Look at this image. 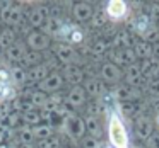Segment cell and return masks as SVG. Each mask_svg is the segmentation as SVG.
Here are the masks:
<instances>
[{"label": "cell", "mask_w": 159, "mask_h": 148, "mask_svg": "<svg viewBox=\"0 0 159 148\" xmlns=\"http://www.w3.org/2000/svg\"><path fill=\"white\" fill-rule=\"evenodd\" d=\"M134 133H135V136H137V140L147 143V140L152 136V133H154V119L147 117L145 114L135 117L134 119Z\"/></svg>", "instance_id": "52a82bcc"}, {"label": "cell", "mask_w": 159, "mask_h": 148, "mask_svg": "<svg viewBox=\"0 0 159 148\" xmlns=\"http://www.w3.org/2000/svg\"><path fill=\"white\" fill-rule=\"evenodd\" d=\"M86 121V131L89 136L96 138V140L101 141V136H103V123H101L99 116H86L84 117Z\"/></svg>", "instance_id": "603a6c76"}, {"label": "cell", "mask_w": 159, "mask_h": 148, "mask_svg": "<svg viewBox=\"0 0 159 148\" xmlns=\"http://www.w3.org/2000/svg\"><path fill=\"white\" fill-rule=\"evenodd\" d=\"M115 99H116L118 104H127V102H135L142 97V90L139 87H130L127 83L123 85H118L116 89L113 90Z\"/></svg>", "instance_id": "8fae6325"}, {"label": "cell", "mask_w": 159, "mask_h": 148, "mask_svg": "<svg viewBox=\"0 0 159 148\" xmlns=\"http://www.w3.org/2000/svg\"><path fill=\"white\" fill-rule=\"evenodd\" d=\"M154 126L159 131V106H157V111H156V116H154Z\"/></svg>", "instance_id": "f6af8a7d"}, {"label": "cell", "mask_w": 159, "mask_h": 148, "mask_svg": "<svg viewBox=\"0 0 159 148\" xmlns=\"http://www.w3.org/2000/svg\"><path fill=\"white\" fill-rule=\"evenodd\" d=\"M99 78L103 80L104 83L115 85V83H118L123 78V72H121V68L118 65H115V63L104 61V63H101V66H99Z\"/></svg>", "instance_id": "30bf717a"}, {"label": "cell", "mask_w": 159, "mask_h": 148, "mask_svg": "<svg viewBox=\"0 0 159 148\" xmlns=\"http://www.w3.org/2000/svg\"><path fill=\"white\" fill-rule=\"evenodd\" d=\"M70 14H72L74 21L82 24V22H89L91 19H93L94 9H93V5L87 4V2H77V4H74Z\"/></svg>", "instance_id": "2e32d148"}, {"label": "cell", "mask_w": 159, "mask_h": 148, "mask_svg": "<svg viewBox=\"0 0 159 148\" xmlns=\"http://www.w3.org/2000/svg\"><path fill=\"white\" fill-rule=\"evenodd\" d=\"M28 24L31 27H43L46 19L50 17V5L46 4H36L29 12H26Z\"/></svg>", "instance_id": "9c48e42d"}, {"label": "cell", "mask_w": 159, "mask_h": 148, "mask_svg": "<svg viewBox=\"0 0 159 148\" xmlns=\"http://www.w3.org/2000/svg\"><path fill=\"white\" fill-rule=\"evenodd\" d=\"M111 43H113L115 49H127V48H132L135 41H134V38H132L130 31H118L116 34L113 36Z\"/></svg>", "instance_id": "484cf974"}, {"label": "cell", "mask_w": 159, "mask_h": 148, "mask_svg": "<svg viewBox=\"0 0 159 148\" xmlns=\"http://www.w3.org/2000/svg\"><path fill=\"white\" fill-rule=\"evenodd\" d=\"M55 39L62 41V44H69V46H82L86 41V32L80 27L77 22H70L65 21L60 29V34Z\"/></svg>", "instance_id": "7a4b0ae2"}, {"label": "cell", "mask_w": 159, "mask_h": 148, "mask_svg": "<svg viewBox=\"0 0 159 148\" xmlns=\"http://www.w3.org/2000/svg\"><path fill=\"white\" fill-rule=\"evenodd\" d=\"M103 11H104V14H106L110 22H123L132 14L130 4H127L123 0H110V2L104 4Z\"/></svg>", "instance_id": "277c9868"}, {"label": "cell", "mask_w": 159, "mask_h": 148, "mask_svg": "<svg viewBox=\"0 0 159 148\" xmlns=\"http://www.w3.org/2000/svg\"><path fill=\"white\" fill-rule=\"evenodd\" d=\"M16 138H17L19 145H34L36 138L34 133H33V128L31 126H19L16 129Z\"/></svg>", "instance_id": "f546056e"}, {"label": "cell", "mask_w": 159, "mask_h": 148, "mask_svg": "<svg viewBox=\"0 0 159 148\" xmlns=\"http://www.w3.org/2000/svg\"><path fill=\"white\" fill-rule=\"evenodd\" d=\"M63 22H65V19H60V17H48L45 22V26H43V32H45L48 38H57V36L60 34V29H62Z\"/></svg>", "instance_id": "83f0119b"}, {"label": "cell", "mask_w": 159, "mask_h": 148, "mask_svg": "<svg viewBox=\"0 0 159 148\" xmlns=\"http://www.w3.org/2000/svg\"><path fill=\"white\" fill-rule=\"evenodd\" d=\"M24 43L28 46V49L31 51H38V53H43L50 48L52 44V39L45 34L43 31H31L28 36L24 38Z\"/></svg>", "instance_id": "8992f818"}, {"label": "cell", "mask_w": 159, "mask_h": 148, "mask_svg": "<svg viewBox=\"0 0 159 148\" xmlns=\"http://www.w3.org/2000/svg\"><path fill=\"white\" fill-rule=\"evenodd\" d=\"M154 26L156 24L152 22V19L149 17V14H145V12H135L130 17V29L134 32H137L139 36H144L145 32L151 27H154Z\"/></svg>", "instance_id": "4fadbf2b"}, {"label": "cell", "mask_w": 159, "mask_h": 148, "mask_svg": "<svg viewBox=\"0 0 159 148\" xmlns=\"http://www.w3.org/2000/svg\"><path fill=\"white\" fill-rule=\"evenodd\" d=\"M0 60H2V53H0Z\"/></svg>", "instance_id": "816d5d0a"}, {"label": "cell", "mask_w": 159, "mask_h": 148, "mask_svg": "<svg viewBox=\"0 0 159 148\" xmlns=\"http://www.w3.org/2000/svg\"><path fill=\"white\" fill-rule=\"evenodd\" d=\"M55 58L60 61V65L67 66V65H77V60H79V51H77L74 46L69 44H57L55 48Z\"/></svg>", "instance_id": "7c38bea8"}, {"label": "cell", "mask_w": 159, "mask_h": 148, "mask_svg": "<svg viewBox=\"0 0 159 148\" xmlns=\"http://www.w3.org/2000/svg\"><path fill=\"white\" fill-rule=\"evenodd\" d=\"M17 92H16V87L12 83H5L0 82V106H4L7 102H12L14 99H17Z\"/></svg>", "instance_id": "1f68e13d"}, {"label": "cell", "mask_w": 159, "mask_h": 148, "mask_svg": "<svg viewBox=\"0 0 159 148\" xmlns=\"http://www.w3.org/2000/svg\"><path fill=\"white\" fill-rule=\"evenodd\" d=\"M154 56H156V58H159V43L154 46Z\"/></svg>", "instance_id": "7dc6e473"}, {"label": "cell", "mask_w": 159, "mask_h": 148, "mask_svg": "<svg viewBox=\"0 0 159 148\" xmlns=\"http://www.w3.org/2000/svg\"><path fill=\"white\" fill-rule=\"evenodd\" d=\"M145 90L151 97L154 99H159V78H154V80H149L147 85H145Z\"/></svg>", "instance_id": "f35d334b"}, {"label": "cell", "mask_w": 159, "mask_h": 148, "mask_svg": "<svg viewBox=\"0 0 159 148\" xmlns=\"http://www.w3.org/2000/svg\"><path fill=\"white\" fill-rule=\"evenodd\" d=\"M140 63V68H142V73H144V78L147 80H154V78H159V58L152 56L149 60H144V61H139Z\"/></svg>", "instance_id": "7402d4cb"}, {"label": "cell", "mask_w": 159, "mask_h": 148, "mask_svg": "<svg viewBox=\"0 0 159 148\" xmlns=\"http://www.w3.org/2000/svg\"><path fill=\"white\" fill-rule=\"evenodd\" d=\"M22 116V121H24L26 126H38V124L43 123V117H41V111L39 109H31V111H26V112L21 114Z\"/></svg>", "instance_id": "d6a6232c"}, {"label": "cell", "mask_w": 159, "mask_h": 148, "mask_svg": "<svg viewBox=\"0 0 159 148\" xmlns=\"http://www.w3.org/2000/svg\"><path fill=\"white\" fill-rule=\"evenodd\" d=\"M24 9L12 2H2L0 4V21L7 27H21L24 24Z\"/></svg>", "instance_id": "3957f363"}, {"label": "cell", "mask_w": 159, "mask_h": 148, "mask_svg": "<svg viewBox=\"0 0 159 148\" xmlns=\"http://www.w3.org/2000/svg\"><path fill=\"white\" fill-rule=\"evenodd\" d=\"M62 133L65 134V136H69L70 140H74V141L82 140V138L87 134V131H86V121H84V117L77 116L75 112H72L69 117H65V121H63Z\"/></svg>", "instance_id": "5b68a950"}, {"label": "cell", "mask_w": 159, "mask_h": 148, "mask_svg": "<svg viewBox=\"0 0 159 148\" xmlns=\"http://www.w3.org/2000/svg\"><path fill=\"white\" fill-rule=\"evenodd\" d=\"M43 61H45V55H43V53H38V51H31V49L28 51V55H26V58H24V65L28 66V68L36 66Z\"/></svg>", "instance_id": "e575fe53"}, {"label": "cell", "mask_w": 159, "mask_h": 148, "mask_svg": "<svg viewBox=\"0 0 159 148\" xmlns=\"http://www.w3.org/2000/svg\"><path fill=\"white\" fill-rule=\"evenodd\" d=\"M5 140H7V131H2V129H0V146L5 143Z\"/></svg>", "instance_id": "ee69618b"}, {"label": "cell", "mask_w": 159, "mask_h": 148, "mask_svg": "<svg viewBox=\"0 0 159 148\" xmlns=\"http://www.w3.org/2000/svg\"><path fill=\"white\" fill-rule=\"evenodd\" d=\"M7 148H21V145H17V143H7Z\"/></svg>", "instance_id": "c3c4849f"}, {"label": "cell", "mask_w": 159, "mask_h": 148, "mask_svg": "<svg viewBox=\"0 0 159 148\" xmlns=\"http://www.w3.org/2000/svg\"><path fill=\"white\" fill-rule=\"evenodd\" d=\"M63 83H65V78H63L62 73L52 72L48 78H45L41 83H38V89L45 94H57V92H60Z\"/></svg>", "instance_id": "5bb4252c"}, {"label": "cell", "mask_w": 159, "mask_h": 148, "mask_svg": "<svg viewBox=\"0 0 159 148\" xmlns=\"http://www.w3.org/2000/svg\"><path fill=\"white\" fill-rule=\"evenodd\" d=\"M22 121L21 112H12V114H0V129L2 131H14L19 128Z\"/></svg>", "instance_id": "cb8c5ba5"}, {"label": "cell", "mask_w": 159, "mask_h": 148, "mask_svg": "<svg viewBox=\"0 0 159 148\" xmlns=\"http://www.w3.org/2000/svg\"><path fill=\"white\" fill-rule=\"evenodd\" d=\"M99 148H115V146H113V145L110 143V141H101Z\"/></svg>", "instance_id": "bcb514c9"}, {"label": "cell", "mask_w": 159, "mask_h": 148, "mask_svg": "<svg viewBox=\"0 0 159 148\" xmlns=\"http://www.w3.org/2000/svg\"><path fill=\"white\" fill-rule=\"evenodd\" d=\"M84 90H86L87 97H91V99H101L103 94L106 92V87H104V82L99 77H91L84 82Z\"/></svg>", "instance_id": "e0dca14e"}, {"label": "cell", "mask_w": 159, "mask_h": 148, "mask_svg": "<svg viewBox=\"0 0 159 148\" xmlns=\"http://www.w3.org/2000/svg\"><path fill=\"white\" fill-rule=\"evenodd\" d=\"M137 148H139V146H137Z\"/></svg>", "instance_id": "db71d44e"}, {"label": "cell", "mask_w": 159, "mask_h": 148, "mask_svg": "<svg viewBox=\"0 0 159 148\" xmlns=\"http://www.w3.org/2000/svg\"><path fill=\"white\" fill-rule=\"evenodd\" d=\"M9 73H11V83L14 87H22L28 83V70H24V66L12 65Z\"/></svg>", "instance_id": "4316f807"}, {"label": "cell", "mask_w": 159, "mask_h": 148, "mask_svg": "<svg viewBox=\"0 0 159 148\" xmlns=\"http://www.w3.org/2000/svg\"><path fill=\"white\" fill-rule=\"evenodd\" d=\"M0 32H2V27H0Z\"/></svg>", "instance_id": "f5cc1de1"}, {"label": "cell", "mask_w": 159, "mask_h": 148, "mask_svg": "<svg viewBox=\"0 0 159 148\" xmlns=\"http://www.w3.org/2000/svg\"><path fill=\"white\" fill-rule=\"evenodd\" d=\"M99 145H101V141L89 136V134H86L82 138V148H99Z\"/></svg>", "instance_id": "ab89813d"}, {"label": "cell", "mask_w": 159, "mask_h": 148, "mask_svg": "<svg viewBox=\"0 0 159 148\" xmlns=\"http://www.w3.org/2000/svg\"><path fill=\"white\" fill-rule=\"evenodd\" d=\"M106 22H108V17L104 14V11H94V15L91 19V26L94 29H103L106 26Z\"/></svg>", "instance_id": "8d00e7d4"}, {"label": "cell", "mask_w": 159, "mask_h": 148, "mask_svg": "<svg viewBox=\"0 0 159 148\" xmlns=\"http://www.w3.org/2000/svg\"><path fill=\"white\" fill-rule=\"evenodd\" d=\"M17 43V34L12 27H4L0 32V49L7 51L11 46H14Z\"/></svg>", "instance_id": "f1b7e54d"}, {"label": "cell", "mask_w": 159, "mask_h": 148, "mask_svg": "<svg viewBox=\"0 0 159 148\" xmlns=\"http://www.w3.org/2000/svg\"><path fill=\"white\" fill-rule=\"evenodd\" d=\"M113 48V43L111 39H106V38H101V39H96V41L91 44V53L94 56H103V55H108Z\"/></svg>", "instance_id": "4dcf8cb0"}, {"label": "cell", "mask_w": 159, "mask_h": 148, "mask_svg": "<svg viewBox=\"0 0 159 148\" xmlns=\"http://www.w3.org/2000/svg\"><path fill=\"white\" fill-rule=\"evenodd\" d=\"M156 29H157V31H159V19H157V21H156Z\"/></svg>", "instance_id": "f907efd6"}, {"label": "cell", "mask_w": 159, "mask_h": 148, "mask_svg": "<svg viewBox=\"0 0 159 148\" xmlns=\"http://www.w3.org/2000/svg\"><path fill=\"white\" fill-rule=\"evenodd\" d=\"M50 70L52 68H50L45 61L39 63V65H36V66L28 68V82L29 83H41L45 78L50 77Z\"/></svg>", "instance_id": "44dd1931"}, {"label": "cell", "mask_w": 159, "mask_h": 148, "mask_svg": "<svg viewBox=\"0 0 159 148\" xmlns=\"http://www.w3.org/2000/svg\"><path fill=\"white\" fill-rule=\"evenodd\" d=\"M149 17L152 19V22H156L159 19V4H151L149 5Z\"/></svg>", "instance_id": "60d3db41"}, {"label": "cell", "mask_w": 159, "mask_h": 148, "mask_svg": "<svg viewBox=\"0 0 159 148\" xmlns=\"http://www.w3.org/2000/svg\"><path fill=\"white\" fill-rule=\"evenodd\" d=\"M145 145H147V148H159V131H154Z\"/></svg>", "instance_id": "b9f144b4"}, {"label": "cell", "mask_w": 159, "mask_h": 148, "mask_svg": "<svg viewBox=\"0 0 159 148\" xmlns=\"http://www.w3.org/2000/svg\"><path fill=\"white\" fill-rule=\"evenodd\" d=\"M65 102H67V106H69L72 111L74 109H79V107H82V106H86L87 94H86V90H84V87L82 85L72 87V89L67 92V95H65Z\"/></svg>", "instance_id": "9a60e30c"}, {"label": "cell", "mask_w": 159, "mask_h": 148, "mask_svg": "<svg viewBox=\"0 0 159 148\" xmlns=\"http://www.w3.org/2000/svg\"><path fill=\"white\" fill-rule=\"evenodd\" d=\"M53 128L50 126V124H46V123H41V124H38V126H34L33 128V133H34V138L38 141H41V140H46V138H50V136H53Z\"/></svg>", "instance_id": "836d02e7"}, {"label": "cell", "mask_w": 159, "mask_h": 148, "mask_svg": "<svg viewBox=\"0 0 159 148\" xmlns=\"http://www.w3.org/2000/svg\"><path fill=\"white\" fill-rule=\"evenodd\" d=\"M63 78L72 87H77L84 82V70L80 68V65H67L63 68Z\"/></svg>", "instance_id": "ffe728a7"}, {"label": "cell", "mask_w": 159, "mask_h": 148, "mask_svg": "<svg viewBox=\"0 0 159 148\" xmlns=\"http://www.w3.org/2000/svg\"><path fill=\"white\" fill-rule=\"evenodd\" d=\"M60 146H62V138L58 134H53V136L36 143V148H60Z\"/></svg>", "instance_id": "d590c367"}, {"label": "cell", "mask_w": 159, "mask_h": 148, "mask_svg": "<svg viewBox=\"0 0 159 148\" xmlns=\"http://www.w3.org/2000/svg\"><path fill=\"white\" fill-rule=\"evenodd\" d=\"M0 82L11 83V73H9L7 68H2V66H0Z\"/></svg>", "instance_id": "7bdbcfd3"}, {"label": "cell", "mask_w": 159, "mask_h": 148, "mask_svg": "<svg viewBox=\"0 0 159 148\" xmlns=\"http://www.w3.org/2000/svg\"><path fill=\"white\" fill-rule=\"evenodd\" d=\"M142 41L149 43V44H152V46L157 44V43H159V31L156 29V26H154V27H151L144 36H142Z\"/></svg>", "instance_id": "74e56055"}, {"label": "cell", "mask_w": 159, "mask_h": 148, "mask_svg": "<svg viewBox=\"0 0 159 148\" xmlns=\"http://www.w3.org/2000/svg\"><path fill=\"white\" fill-rule=\"evenodd\" d=\"M21 148H36L34 145H21Z\"/></svg>", "instance_id": "681fc988"}, {"label": "cell", "mask_w": 159, "mask_h": 148, "mask_svg": "<svg viewBox=\"0 0 159 148\" xmlns=\"http://www.w3.org/2000/svg\"><path fill=\"white\" fill-rule=\"evenodd\" d=\"M106 117V134L108 141L115 148H130V136L125 124V117L121 116L120 109H111L104 112Z\"/></svg>", "instance_id": "6da1fadb"}, {"label": "cell", "mask_w": 159, "mask_h": 148, "mask_svg": "<svg viewBox=\"0 0 159 148\" xmlns=\"http://www.w3.org/2000/svg\"><path fill=\"white\" fill-rule=\"evenodd\" d=\"M110 56V61L118 65L120 68H128V66L135 65L139 61L137 56L134 53V48H127V49H115V51L108 53Z\"/></svg>", "instance_id": "ba28073f"}, {"label": "cell", "mask_w": 159, "mask_h": 148, "mask_svg": "<svg viewBox=\"0 0 159 148\" xmlns=\"http://www.w3.org/2000/svg\"><path fill=\"white\" fill-rule=\"evenodd\" d=\"M123 80H125V83L127 85H130V87H139V85H142V82H144V73H142V68H140V63H135V65H132V66H128L127 70H125V73H123Z\"/></svg>", "instance_id": "d6986e66"}, {"label": "cell", "mask_w": 159, "mask_h": 148, "mask_svg": "<svg viewBox=\"0 0 159 148\" xmlns=\"http://www.w3.org/2000/svg\"><path fill=\"white\" fill-rule=\"evenodd\" d=\"M28 46H26V43L22 41H17L14 46H11V48L5 51V60L11 63H14V65H17V63L24 61L26 55H28Z\"/></svg>", "instance_id": "ac0fdd59"}, {"label": "cell", "mask_w": 159, "mask_h": 148, "mask_svg": "<svg viewBox=\"0 0 159 148\" xmlns=\"http://www.w3.org/2000/svg\"><path fill=\"white\" fill-rule=\"evenodd\" d=\"M132 48H134V53H135V56H137V60H140V61L149 60V58L154 56V46L145 43V41H142V39L135 41Z\"/></svg>", "instance_id": "d4e9b609"}]
</instances>
